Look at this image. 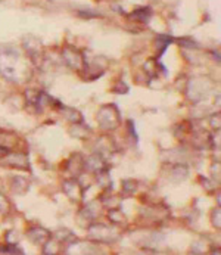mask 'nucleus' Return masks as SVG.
Here are the masks:
<instances>
[{
	"label": "nucleus",
	"mask_w": 221,
	"mask_h": 255,
	"mask_svg": "<svg viewBox=\"0 0 221 255\" xmlns=\"http://www.w3.org/2000/svg\"><path fill=\"white\" fill-rule=\"evenodd\" d=\"M211 255H220V250H214V251L211 253Z\"/></svg>",
	"instance_id": "1a4fd4ad"
},
{
	"label": "nucleus",
	"mask_w": 221,
	"mask_h": 255,
	"mask_svg": "<svg viewBox=\"0 0 221 255\" xmlns=\"http://www.w3.org/2000/svg\"><path fill=\"white\" fill-rule=\"evenodd\" d=\"M108 217H110V220L113 223V224H121V223H124V221H125L124 214H122L119 210H116V208L110 210V213H108Z\"/></svg>",
	"instance_id": "423d86ee"
},
{
	"label": "nucleus",
	"mask_w": 221,
	"mask_h": 255,
	"mask_svg": "<svg viewBox=\"0 0 221 255\" xmlns=\"http://www.w3.org/2000/svg\"><path fill=\"white\" fill-rule=\"evenodd\" d=\"M213 224L217 229H220V208L214 210V213H213Z\"/></svg>",
	"instance_id": "6e6552de"
},
{
	"label": "nucleus",
	"mask_w": 221,
	"mask_h": 255,
	"mask_svg": "<svg viewBox=\"0 0 221 255\" xmlns=\"http://www.w3.org/2000/svg\"><path fill=\"white\" fill-rule=\"evenodd\" d=\"M149 16H150V10H149V9H145V7L137 9V10H134V12L131 13V18H133L134 21H142V22L147 21Z\"/></svg>",
	"instance_id": "39448f33"
},
{
	"label": "nucleus",
	"mask_w": 221,
	"mask_h": 255,
	"mask_svg": "<svg viewBox=\"0 0 221 255\" xmlns=\"http://www.w3.org/2000/svg\"><path fill=\"white\" fill-rule=\"evenodd\" d=\"M9 210H10V202H9V199H7L4 195L0 193V213H1V214H7Z\"/></svg>",
	"instance_id": "0eeeda50"
},
{
	"label": "nucleus",
	"mask_w": 221,
	"mask_h": 255,
	"mask_svg": "<svg viewBox=\"0 0 221 255\" xmlns=\"http://www.w3.org/2000/svg\"><path fill=\"white\" fill-rule=\"evenodd\" d=\"M64 190L74 201L81 198V187L78 186V183L74 182V180H68V182L64 183Z\"/></svg>",
	"instance_id": "7ed1b4c3"
},
{
	"label": "nucleus",
	"mask_w": 221,
	"mask_h": 255,
	"mask_svg": "<svg viewBox=\"0 0 221 255\" xmlns=\"http://www.w3.org/2000/svg\"><path fill=\"white\" fill-rule=\"evenodd\" d=\"M28 238L36 245H44L50 239V233L43 227H34L28 232Z\"/></svg>",
	"instance_id": "f03ea898"
},
{
	"label": "nucleus",
	"mask_w": 221,
	"mask_h": 255,
	"mask_svg": "<svg viewBox=\"0 0 221 255\" xmlns=\"http://www.w3.org/2000/svg\"><path fill=\"white\" fill-rule=\"evenodd\" d=\"M44 255H58L59 254V241L56 239H49L44 244V250H43Z\"/></svg>",
	"instance_id": "20e7f679"
},
{
	"label": "nucleus",
	"mask_w": 221,
	"mask_h": 255,
	"mask_svg": "<svg viewBox=\"0 0 221 255\" xmlns=\"http://www.w3.org/2000/svg\"><path fill=\"white\" fill-rule=\"evenodd\" d=\"M89 236L93 241L105 242V244L113 242L116 239V233L113 232V229L110 227V226H105V224H93V226H90L89 227Z\"/></svg>",
	"instance_id": "f257e3e1"
}]
</instances>
